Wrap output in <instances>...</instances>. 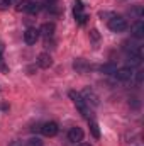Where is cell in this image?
I'll return each instance as SVG.
<instances>
[{
    "mask_svg": "<svg viewBox=\"0 0 144 146\" xmlns=\"http://www.w3.org/2000/svg\"><path fill=\"white\" fill-rule=\"evenodd\" d=\"M70 99L73 100V104L76 106V109L81 112V115H83L85 119H88V121H90V109H88V104L83 100L81 94H78V92L71 90V92H70Z\"/></svg>",
    "mask_w": 144,
    "mask_h": 146,
    "instance_id": "6da1fadb",
    "label": "cell"
},
{
    "mask_svg": "<svg viewBox=\"0 0 144 146\" xmlns=\"http://www.w3.org/2000/svg\"><path fill=\"white\" fill-rule=\"evenodd\" d=\"M108 29L112 33H122V31L127 29V21L122 19V17H119V15H115V17H112L108 21Z\"/></svg>",
    "mask_w": 144,
    "mask_h": 146,
    "instance_id": "7a4b0ae2",
    "label": "cell"
},
{
    "mask_svg": "<svg viewBox=\"0 0 144 146\" xmlns=\"http://www.w3.org/2000/svg\"><path fill=\"white\" fill-rule=\"evenodd\" d=\"M58 131H59V127H58V124H56L54 121L44 122V124L41 126V133H42L46 138H53V136H56V134H58Z\"/></svg>",
    "mask_w": 144,
    "mask_h": 146,
    "instance_id": "3957f363",
    "label": "cell"
},
{
    "mask_svg": "<svg viewBox=\"0 0 144 146\" xmlns=\"http://www.w3.org/2000/svg\"><path fill=\"white\" fill-rule=\"evenodd\" d=\"M19 10H24V12H27V14H37L39 10H41V3H37V2H20L19 3V7H17Z\"/></svg>",
    "mask_w": 144,
    "mask_h": 146,
    "instance_id": "277c9868",
    "label": "cell"
},
{
    "mask_svg": "<svg viewBox=\"0 0 144 146\" xmlns=\"http://www.w3.org/2000/svg\"><path fill=\"white\" fill-rule=\"evenodd\" d=\"M81 97L87 104H92V106H98V95L92 90V88H85L81 92Z\"/></svg>",
    "mask_w": 144,
    "mask_h": 146,
    "instance_id": "5b68a950",
    "label": "cell"
},
{
    "mask_svg": "<svg viewBox=\"0 0 144 146\" xmlns=\"http://www.w3.org/2000/svg\"><path fill=\"white\" fill-rule=\"evenodd\" d=\"M39 29H36V27H29L26 33H24V41L27 42V44H36L37 39H39Z\"/></svg>",
    "mask_w": 144,
    "mask_h": 146,
    "instance_id": "8992f818",
    "label": "cell"
},
{
    "mask_svg": "<svg viewBox=\"0 0 144 146\" xmlns=\"http://www.w3.org/2000/svg\"><path fill=\"white\" fill-rule=\"evenodd\" d=\"M83 136H85V133H83L81 127H71V129L68 131V139H70L71 143H80V141H83Z\"/></svg>",
    "mask_w": 144,
    "mask_h": 146,
    "instance_id": "52a82bcc",
    "label": "cell"
},
{
    "mask_svg": "<svg viewBox=\"0 0 144 146\" xmlns=\"http://www.w3.org/2000/svg\"><path fill=\"white\" fill-rule=\"evenodd\" d=\"M132 68H129V66H126V68H120V70H117L115 72V78L117 80H120V82H129L131 78H132Z\"/></svg>",
    "mask_w": 144,
    "mask_h": 146,
    "instance_id": "ba28073f",
    "label": "cell"
},
{
    "mask_svg": "<svg viewBox=\"0 0 144 146\" xmlns=\"http://www.w3.org/2000/svg\"><path fill=\"white\" fill-rule=\"evenodd\" d=\"M51 65H53V58H51L48 53H41V54L37 56V66H39V68H44V70H46V68H49Z\"/></svg>",
    "mask_w": 144,
    "mask_h": 146,
    "instance_id": "9c48e42d",
    "label": "cell"
},
{
    "mask_svg": "<svg viewBox=\"0 0 144 146\" xmlns=\"http://www.w3.org/2000/svg\"><path fill=\"white\" fill-rule=\"evenodd\" d=\"M54 31H56V26L53 22H44L41 26V29H39V34H42L44 37H53Z\"/></svg>",
    "mask_w": 144,
    "mask_h": 146,
    "instance_id": "30bf717a",
    "label": "cell"
},
{
    "mask_svg": "<svg viewBox=\"0 0 144 146\" xmlns=\"http://www.w3.org/2000/svg\"><path fill=\"white\" fill-rule=\"evenodd\" d=\"M132 36L136 39H143L144 37V22L143 21H136L132 26Z\"/></svg>",
    "mask_w": 144,
    "mask_h": 146,
    "instance_id": "8fae6325",
    "label": "cell"
},
{
    "mask_svg": "<svg viewBox=\"0 0 144 146\" xmlns=\"http://www.w3.org/2000/svg\"><path fill=\"white\" fill-rule=\"evenodd\" d=\"M141 61H143V54H141V53H132V54H129L127 63L131 65V68H132V66H139Z\"/></svg>",
    "mask_w": 144,
    "mask_h": 146,
    "instance_id": "7c38bea8",
    "label": "cell"
},
{
    "mask_svg": "<svg viewBox=\"0 0 144 146\" xmlns=\"http://www.w3.org/2000/svg\"><path fill=\"white\" fill-rule=\"evenodd\" d=\"M117 70H119V68H117L115 63H105V65L100 66V72L104 73V75H115Z\"/></svg>",
    "mask_w": 144,
    "mask_h": 146,
    "instance_id": "4fadbf2b",
    "label": "cell"
},
{
    "mask_svg": "<svg viewBox=\"0 0 144 146\" xmlns=\"http://www.w3.org/2000/svg\"><path fill=\"white\" fill-rule=\"evenodd\" d=\"M73 68H75L78 73H85L90 66H88V63H87L85 60H81V58H80V60H76V61L73 63Z\"/></svg>",
    "mask_w": 144,
    "mask_h": 146,
    "instance_id": "5bb4252c",
    "label": "cell"
},
{
    "mask_svg": "<svg viewBox=\"0 0 144 146\" xmlns=\"http://www.w3.org/2000/svg\"><path fill=\"white\" fill-rule=\"evenodd\" d=\"M90 122V131H92V134H93V138L95 139H98L100 138V131H98V124L95 122V121H88Z\"/></svg>",
    "mask_w": 144,
    "mask_h": 146,
    "instance_id": "9a60e30c",
    "label": "cell"
},
{
    "mask_svg": "<svg viewBox=\"0 0 144 146\" xmlns=\"http://www.w3.org/2000/svg\"><path fill=\"white\" fill-rule=\"evenodd\" d=\"M73 12H75V17H78L80 14H83V3H81V0H75V9H73Z\"/></svg>",
    "mask_w": 144,
    "mask_h": 146,
    "instance_id": "2e32d148",
    "label": "cell"
},
{
    "mask_svg": "<svg viewBox=\"0 0 144 146\" xmlns=\"http://www.w3.org/2000/svg\"><path fill=\"white\" fill-rule=\"evenodd\" d=\"M27 146H42V141H41L39 138H31V139L27 141Z\"/></svg>",
    "mask_w": 144,
    "mask_h": 146,
    "instance_id": "e0dca14e",
    "label": "cell"
},
{
    "mask_svg": "<svg viewBox=\"0 0 144 146\" xmlns=\"http://www.w3.org/2000/svg\"><path fill=\"white\" fill-rule=\"evenodd\" d=\"M10 7V0H0V10H7Z\"/></svg>",
    "mask_w": 144,
    "mask_h": 146,
    "instance_id": "ac0fdd59",
    "label": "cell"
},
{
    "mask_svg": "<svg viewBox=\"0 0 144 146\" xmlns=\"http://www.w3.org/2000/svg\"><path fill=\"white\" fill-rule=\"evenodd\" d=\"M136 83H137V85H141V83H143V72L136 73Z\"/></svg>",
    "mask_w": 144,
    "mask_h": 146,
    "instance_id": "d6986e66",
    "label": "cell"
},
{
    "mask_svg": "<svg viewBox=\"0 0 144 146\" xmlns=\"http://www.w3.org/2000/svg\"><path fill=\"white\" fill-rule=\"evenodd\" d=\"M92 37H93V39H98V31L93 29V31H92Z\"/></svg>",
    "mask_w": 144,
    "mask_h": 146,
    "instance_id": "ffe728a7",
    "label": "cell"
},
{
    "mask_svg": "<svg viewBox=\"0 0 144 146\" xmlns=\"http://www.w3.org/2000/svg\"><path fill=\"white\" fill-rule=\"evenodd\" d=\"M78 146H92V145H88V143H80Z\"/></svg>",
    "mask_w": 144,
    "mask_h": 146,
    "instance_id": "44dd1931",
    "label": "cell"
},
{
    "mask_svg": "<svg viewBox=\"0 0 144 146\" xmlns=\"http://www.w3.org/2000/svg\"><path fill=\"white\" fill-rule=\"evenodd\" d=\"M46 2H49V3H53V2H56V0H46Z\"/></svg>",
    "mask_w": 144,
    "mask_h": 146,
    "instance_id": "7402d4cb",
    "label": "cell"
}]
</instances>
